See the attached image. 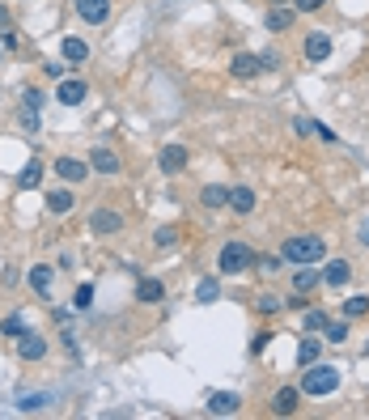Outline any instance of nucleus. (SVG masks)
<instances>
[{"mask_svg": "<svg viewBox=\"0 0 369 420\" xmlns=\"http://www.w3.org/2000/svg\"><path fill=\"white\" fill-rule=\"evenodd\" d=\"M280 255H285V263H289V268L323 263V259H327V242H323V234H293V238H285Z\"/></svg>", "mask_w": 369, "mask_h": 420, "instance_id": "1", "label": "nucleus"}, {"mask_svg": "<svg viewBox=\"0 0 369 420\" xmlns=\"http://www.w3.org/2000/svg\"><path fill=\"white\" fill-rule=\"evenodd\" d=\"M255 263H259V255L246 242H225L217 251V272L221 276H246V272H255Z\"/></svg>", "mask_w": 369, "mask_h": 420, "instance_id": "2", "label": "nucleus"}, {"mask_svg": "<svg viewBox=\"0 0 369 420\" xmlns=\"http://www.w3.org/2000/svg\"><path fill=\"white\" fill-rule=\"evenodd\" d=\"M302 395H310V399H323V395H336L340 391V370L336 365H323V361H314V365H306V374H302Z\"/></svg>", "mask_w": 369, "mask_h": 420, "instance_id": "3", "label": "nucleus"}, {"mask_svg": "<svg viewBox=\"0 0 369 420\" xmlns=\"http://www.w3.org/2000/svg\"><path fill=\"white\" fill-rule=\"evenodd\" d=\"M89 229H93L98 238H115V234L127 229V217L115 212V208H93V212H89Z\"/></svg>", "mask_w": 369, "mask_h": 420, "instance_id": "4", "label": "nucleus"}, {"mask_svg": "<svg viewBox=\"0 0 369 420\" xmlns=\"http://www.w3.org/2000/svg\"><path fill=\"white\" fill-rule=\"evenodd\" d=\"M85 98H89V85H85L81 76H64V81L55 85V102H59V106H68V110H76Z\"/></svg>", "mask_w": 369, "mask_h": 420, "instance_id": "5", "label": "nucleus"}, {"mask_svg": "<svg viewBox=\"0 0 369 420\" xmlns=\"http://www.w3.org/2000/svg\"><path fill=\"white\" fill-rule=\"evenodd\" d=\"M89 170H93V174H102V178H115V174L123 170V161H119V153H115V149L93 144V149H89Z\"/></svg>", "mask_w": 369, "mask_h": 420, "instance_id": "6", "label": "nucleus"}, {"mask_svg": "<svg viewBox=\"0 0 369 420\" xmlns=\"http://www.w3.org/2000/svg\"><path fill=\"white\" fill-rule=\"evenodd\" d=\"M302 51H306V64H323V59L336 51V38H331L327 30H310V34H306V47H302Z\"/></svg>", "mask_w": 369, "mask_h": 420, "instance_id": "7", "label": "nucleus"}, {"mask_svg": "<svg viewBox=\"0 0 369 420\" xmlns=\"http://www.w3.org/2000/svg\"><path fill=\"white\" fill-rule=\"evenodd\" d=\"M51 170H55L64 183H85V178H89V161H81V157H68V153H59V157L51 161Z\"/></svg>", "mask_w": 369, "mask_h": 420, "instance_id": "8", "label": "nucleus"}, {"mask_svg": "<svg viewBox=\"0 0 369 420\" xmlns=\"http://www.w3.org/2000/svg\"><path fill=\"white\" fill-rule=\"evenodd\" d=\"M13 344H17V357H21V361H42V357H47V336H38V331H30V327H25Z\"/></svg>", "mask_w": 369, "mask_h": 420, "instance_id": "9", "label": "nucleus"}, {"mask_svg": "<svg viewBox=\"0 0 369 420\" xmlns=\"http://www.w3.org/2000/svg\"><path fill=\"white\" fill-rule=\"evenodd\" d=\"M72 8L85 25H106L110 21V0H72Z\"/></svg>", "mask_w": 369, "mask_h": 420, "instance_id": "10", "label": "nucleus"}, {"mask_svg": "<svg viewBox=\"0 0 369 420\" xmlns=\"http://www.w3.org/2000/svg\"><path fill=\"white\" fill-rule=\"evenodd\" d=\"M187 161H191V153H187L183 144H166V149L157 153V170H161V174H183Z\"/></svg>", "mask_w": 369, "mask_h": 420, "instance_id": "11", "label": "nucleus"}, {"mask_svg": "<svg viewBox=\"0 0 369 420\" xmlns=\"http://www.w3.org/2000/svg\"><path fill=\"white\" fill-rule=\"evenodd\" d=\"M302 412V387H280L272 395V416H297Z\"/></svg>", "mask_w": 369, "mask_h": 420, "instance_id": "12", "label": "nucleus"}, {"mask_svg": "<svg viewBox=\"0 0 369 420\" xmlns=\"http://www.w3.org/2000/svg\"><path fill=\"white\" fill-rule=\"evenodd\" d=\"M229 72H234L238 81H251V76H259V72H263V59H259V55H251V51H234Z\"/></svg>", "mask_w": 369, "mask_h": 420, "instance_id": "13", "label": "nucleus"}, {"mask_svg": "<svg viewBox=\"0 0 369 420\" xmlns=\"http://www.w3.org/2000/svg\"><path fill=\"white\" fill-rule=\"evenodd\" d=\"M136 302H140V306H157V302H166V280H157V276H140V280H136Z\"/></svg>", "mask_w": 369, "mask_h": 420, "instance_id": "14", "label": "nucleus"}, {"mask_svg": "<svg viewBox=\"0 0 369 420\" xmlns=\"http://www.w3.org/2000/svg\"><path fill=\"white\" fill-rule=\"evenodd\" d=\"M208 412L212 416H238L242 412V395L238 391H217V395H208Z\"/></svg>", "mask_w": 369, "mask_h": 420, "instance_id": "15", "label": "nucleus"}, {"mask_svg": "<svg viewBox=\"0 0 369 420\" xmlns=\"http://www.w3.org/2000/svg\"><path fill=\"white\" fill-rule=\"evenodd\" d=\"M293 21H297V8H293V4H272L263 25H268L272 34H285V30H293Z\"/></svg>", "mask_w": 369, "mask_h": 420, "instance_id": "16", "label": "nucleus"}, {"mask_svg": "<svg viewBox=\"0 0 369 420\" xmlns=\"http://www.w3.org/2000/svg\"><path fill=\"white\" fill-rule=\"evenodd\" d=\"M72 208H76L72 187H55V191H47V212H51V217H68Z\"/></svg>", "mask_w": 369, "mask_h": 420, "instance_id": "17", "label": "nucleus"}, {"mask_svg": "<svg viewBox=\"0 0 369 420\" xmlns=\"http://www.w3.org/2000/svg\"><path fill=\"white\" fill-rule=\"evenodd\" d=\"M348 280H353V263H348V259H331V263L323 268V285H327V289H344Z\"/></svg>", "mask_w": 369, "mask_h": 420, "instance_id": "18", "label": "nucleus"}, {"mask_svg": "<svg viewBox=\"0 0 369 420\" xmlns=\"http://www.w3.org/2000/svg\"><path fill=\"white\" fill-rule=\"evenodd\" d=\"M59 55H64V64H85L89 59V42L68 34V38H59Z\"/></svg>", "mask_w": 369, "mask_h": 420, "instance_id": "19", "label": "nucleus"}, {"mask_svg": "<svg viewBox=\"0 0 369 420\" xmlns=\"http://www.w3.org/2000/svg\"><path fill=\"white\" fill-rule=\"evenodd\" d=\"M200 204H204L208 212H221V208H229V187H221V183H208V187H200Z\"/></svg>", "mask_w": 369, "mask_h": 420, "instance_id": "20", "label": "nucleus"}, {"mask_svg": "<svg viewBox=\"0 0 369 420\" xmlns=\"http://www.w3.org/2000/svg\"><path fill=\"white\" fill-rule=\"evenodd\" d=\"M51 280H55V268H51V263H30V289H34L38 297L51 293Z\"/></svg>", "mask_w": 369, "mask_h": 420, "instance_id": "21", "label": "nucleus"}, {"mask_svg": "<svg viewBox=\"0 0 369 420\" xmlns=\"http://www.w3.org/2000/svg\"><path fill=\"white\" fill-rule=\"evenodd\" d=\"M229 208L246 217V212H255V208H259V195H255L251 187H229Z\"/></svg>", "mask_w": 369, "mask_h": 420, "instance_id": "22", "label": "nucleus"}, {"mask_svg": "<svg viewBox=\"0 0 369 420\" xmlns=\"http://www.w3.org/2000/svg\"><path fill=\"white\" fill-rule=\"evenodd\" d=\"M319 353H323V340H314V331H302V344H297V365L306 370V365H314L319 361Z\"/></svg>", "mask_w": 369, "mask_h": 420, "instance_id": "23", "label": "nucleus"}, {"mask_svg": "<svg viewBox=\"0 0 369 420\" xmlns=\"http://www.w3.org/2000/svg\"><path fill=\"white\" fill-rule=\"evenodd\" d=\"M314 285H323V272H314V263H302L293 272V293H310Z\"/></svg>", "mask_w": 369, "mask_h": 420, "instance_id": "24", "label": "nucleus"}, {"mask_svg": "<svg viewBox=\"0 0 369 420\" xmlns=\"http://www.w3.org/2000/svg\"><path fill=\"white\" fill-rule=\"evenodd\" d=\"M340 310H344V319H348V323H353V319H365V314H369V293H353Z\"/></svg>", "mask_w": 369, "mask_h": 420, "instance_id": "25", "label": "nucleus"}, {"mask_svg": "<svg viewBox=\"0 0 369 420\" xmlns=\"http://www.w3.org/2000/svg\"><path fill=\"white\" fill-rule=\"evenodd\" d=\"M217 297H221V285H217V276H204V280L195 285V302H200V306H212Z\"/></svg>", "mask_w": 369, "mask_h": 420, "instance_id": "26", "label": "nucleus"}, {"mask_svg": "<svg viewBox=\"0 0 369 420\" xmlns=\"http://www.w3.org/2000/svg\"><path fill=\"white\" fill-rule=\"evenodd\" d=\"M178 242H183V238H178V225H161V229L153 234V246H157V251H174Z\"/></svg>", "mask_w": 369, "mask_h": 420, "instance_id": "27", "label": "nucleus"}, {"mask_svg": "<svg viewBox=\"0 0 369 420\" xmlns=\"http://www.w3.org/2000/svg\"><path fill=\"white\" fill-rule=\"evenodd\" d=\"M17 183H21V187H38V183H42V161H38V157H30V161H25V170L17 174Z\"/></svg>", "mask_w": 369, "mask_h": 420, "instance_id": "28", "label": "nucleus"}, {"mask_svg": "<svg viewBox=\"0 0 369 420\" xmlns=\"http://www.w3.org/2000/svg\"><path fill=\"white\" fill-rule=\"evenodd\" d=\"M255 310H259V314H280V310H285V297H276V293H259V297H255Z\"/></svg>", "mask_w": 369, "mask_h": 420, "instance_id": "29", "label": "nucleus"}, {"mask_svg": "<svg viewBox=\"0 0 369 420\" xmlns=\"http://www.w3.org/2000/svg\"><path fill=\"white\" fill-rule=\"evenodd\" d=\"M348 336H353V331H348V319H340V323H327V327H323V340H327V344H344Z\"/></svg>", "mask_w": 369, "mask_h": 420, "instance_id": "30", "label": "nucleus"}, {"mask_svg": "<svg viewBox=\"0 0 369 420\" xmlns=\"http://www.w3.org/2000/svg\"><path fill=\"white\" fill-rule=\"evenodd\" d=\"M331 319H327V310H306L302 314V331H323Z\"/></svg>", "mask_w": 369, "mask_h": 420, "instance_id": "31", "label": "nucleus"}, {"mask_svg": "<svg viewBox=\"0 0 369 420\" xmlns=\"http://www.w3.org/2000/svg\"><path fill=\"white\" fill-rule=\"evenodd\" d=\"M51 404V395H21L17 399V412H42Z\"/></svg>", "mask_w": 369, "mask_h": 420, "instance_id": "32", "label": "nucleus"}, {"mask_svg": "<svg viewBox=\"0 0 369 420\" xmlns=\"http://www.w3.org/2000/svg\"><path fill=\"white\" fill-rule=\"evenodd\" d=\"M21 331H25V319H21V314H8V319L0 323V336H8V340H17Z\"/></svg>", "mask_w": 369, "mask_h": 420, "instance_id": "33", "label": "nucleus"}, {"mask_svg": "<svg viewBox=\"0 0 369 420\" xmlns=\"http://www.w3.org/2000/svg\"><path fill=\"white\" fill-rule=\"evenodd\" d=\"M21 102H25V110H42V102H47V93H42V89H34V85H30V89H25V93H21Z\"/></svg>", "mask_w": 369, "mask_h": 420, "instance_id": "34", "label": "nucleus"}, {"mask_svg": "<svg viewBox=\"0 0 369 420\" xmlns=\"http://www.w3.org/2000/svg\"><path fill=\"white\" fill-rule=\"evenodd\" d=\"M255 268H259V272H268V276H276V272L285 268V255H263V259H259Z\"/></svg>", "mask_w": 369, "mask_h": 420, "instance_id": "35", "label": "nucleus"}, {"mask_svg": "<svg viewBox=\"0 0 369 420\" xmlns=\"http://www.w3.org/2000/svg\"><path fill=\"white\" fill-rule=\"evenodd\" d=\"M72 306H76V310H89V306H93V285H89V280H85V285L76 289V297H72Z\"/></svg>", "mask_w": 369, "mask_h": 420, "instance_id": "36", "label": "nucleus"}, {"mask_svg": "<svg viewBox=\"0 0 369 420\" xmlns=\"http://www.w3.org/2000/svg\"><path fill=\"white\" fill-rule=\"evenodd\" d=\"M268 344H272V331H255V340H251V357H263Z\"/></svg>", "mask_w": 369, "mask_h": 420, "instance_id": "37", "label": "nucleus"}, {"mask_svg": "<svg viewBox=\"0 0 369 420\" xmlns=\"http://www.w3.org/2000/svg\"><path fill=\"white\" fill-rule=\"evenodd\" d=\"M293 132H297L302 140H306V136H314V119H302V115H297V119H293Z\"/></svg>", "mask_w": 369, "mask_h": 420, "instance_id": "38", "label": "nucleus"}, {"mask_svg": "<svg viewBox=\"0 0 369 420\" xmlns=\"http://www.w3.org/2000/svg\"><path fill=\"white\" fill-rule=\"evenodd\" d=\"M293 8L297 13H319V8H327V0H293Z\"/></svg>", "mask_w": 369, "mask_h": 420, "instance_id": "39", "label": "nucleus"}, {"mask_svg": "<svg viewBox=\"0 0 369 420\" xmlns=\"http://www.w3.org/2000/svg\"><path fill=\"white\" fill-rule=\"evenodd\" d=\"M259 59H263V72L268 68H280V51H259Z\"/></svg>", "mask_w": 369, "mask_h": 420, "instance_id": "40", "label": "nucleus"}, {"mask_svg": "<svg viewBox=\"0 0 369 420\" xmlns=\"http://www.w3.org/2000/svg\"><path fill=\"white\" fill-rule=\"evenodd\" d=\"M314 136H319V140H327V144H336V132H331L327 123H314Z\"/></svg>", "mask_w": 369, "mask_h": 420, "instance_id": "41", "label": "nucleus"}, {"mask_svg": "<svg viewBox=\"0 0 369 420\" xmlns=\"http://www.w3.org/2000/svg\"><path fill=\"white\" fill-rule=\"evenodd\" d=\"M285 310H306V293H293V297H285Z\"/></svg>", "mask_w": 369, "mask_h": 420, "instance_id": "42", "label": "nucleus"}, {"mask_svg": "<svg viewBox=\"0 0 369 420\" xmlns=\"http://www.w3.org/2000/svg\"><path fill=\"white\" fill-rule=\"evenodd\" d=\"M64 68H68V64H42V72L55 76V81H64Z\"/></svg>", "mask_w": 369, "mask_h": 420, "instance_id": "43", "label": "nucleus"}, {"mask_svg": "<svg viewBox=\"0 0 369 420\" xmlns=\"http://www.w3.org/2000/svg\"><path fill=\"white\" fill-rule=\"evenodd\" d=\"M21 127L34 132V127H38V110H21Z\"/></svg>", "mask_w": 369, "mask_h": 420, "instance_id": "44", "label": "nucleus"}, {"mask_svg": "<svg viewBox=\"0 0 369 420\" xmlns=\"http://www.w3.org/2000/svg\"><path fill=\"white\" fill-rule=\"evenodd\" d=\"M357 242H361V246L369 251V217L361 221V225H357Z\"/></svg>", "mask_w": 369, "mask_h": 420, "instance_id": "45", "label": "nucleus"}, {"mask_svg": "<svg viewBox=\"0 0 369 420\" xmlns=\"http://www.w3.org/2000/svg\"><path fill=\"white\" fill-rule=\"evenodd\" d=\"M0 42H4L8 51H13V47H17V34H13V30H0Z\"/></svg>", "mask_w": 369, "mask_h": 420, "instance_id": "46", "label": "nucleus"}, {"mask_svg": "<svg viewBox=\"0 0 369 420\" xmlns=\"http://www.w3.org/2000/svg\"><path fill=\"white\" fill-rule=\"evenodd\" d=\"M0 30H13V13H8L4 4H0Z\"/></svg>", "mask_w": 369, "mask_h": 420, "instance_id": "47", "label": "nucleus"}, {"mask_svg": "<svg viewBox=\"0 0 369 420\" xmlns=\"http://www.w3.org/2000/svg\"><path fill=\"white\" fill-rule=\"evenodd\" d=\"M268 4H285V0H268Z\"/></svg>", "mask_w": 369, "mask_h": 420, "instance_id": "48", "label": "nucleus"}]
</instances>
